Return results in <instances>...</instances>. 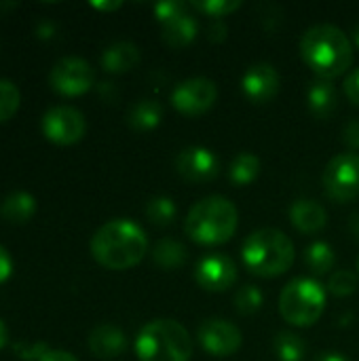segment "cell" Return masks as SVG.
<instances>
[{
	"instance_id": "6da1fadb",
	"label": "cell",
	"mask_w": 359,
	"mask_h": 361,
	"mask_svg": "<svg viewBox=\"0 0 359 361\" xmlns=\"http://www.w3.org/2000/svg\"><path fill=\"white\" fill-rule=\"evenodd\" d=\"M91 254L110 271H127L148 254V237L133 220L114 218L102 224L91 237Z\"/></svg>"
},
{
	"instance_id": "7a4b0ae2",
	"label": "cell",
	"mask_w": 359,
	"mask_h": 361,
	"mask_svg": "<svg viewBox=\"0 0 359 361\" xmlns=\"http://www.w3.org/2000/svg\"><path fill=\"white\" fill-rule=\"evenodd\" d=\"M300 57L317 74V78L332 80L351 68L353 42L341 27L320 23L303 34Z\"/></svg>"
},
{
	"instance_id": "3957f363",
	"label": "cell",
	"mask_w": 359,
	"mask_h": 361,
	"mask_svg": "<svg viewBox=\"0 0 359 361\" xmlns=\"http://www.w3.org/2000/svg\"><path fill=\"white\" fill-rule=\"evenodd\" d=\"M239 226V212L226 197L212 195L197 201L184 220L186 235L199 245H222L233 239Z\"/></svg>"
},
{
	"instance_id": "277c9868",
	"label": "cell",
	"mask_w": 359,
	"mask_h": 361,
	"mask_svg": "<svg viewBox=\"0 0 359 361\" xmlns=\"http://www.w3.org/2000/svg\"><path fill=\"white\" fill-rule=\"evenodd\" d=\"M294 243L279 228L254 231L245 239L241 250L245 269L264 279L279 277L286 271H290V267L294 264Z\"/></svg>"
},
{
	"instance_id": "5b68a950",
	"label": "cell",
	"mask_w": 359,
	"mask_h": 361,
	"mask_svg": "<svg viewBox=\"0 0 359 361\" xmlns=\"http://www.w3.org/2000/svg\"><path fill=\"white\" fill-rule=\"evenodd\" d=\"M135 355L140 361H190L193 341L176 319H152L135 338Z\"/></svg>"
},
{
	"instance_id": "8992f818",
	"label": "cell",
	"mask_w": 359,
	"mask_h": 361,
	"mask_svg": "<svg viewBox=\"0 0 359 361\" xmlns=\"http://www.w3.org/2000/svg\"><path fill=\"white\" fill-rule=\"evenodd\" d=\"M324 311H326V290L322 288L320 281L311 277L292 279L279 296L281 317L296 328H309L317 324Z\"/></svg>"
},
{
	"instance_id": "52a82bcc",
	"label": "cell",
	"mask_w": 359,
	"mask_h": 361,
	"mask_svg": "<svg viewBox=\"0 0 359 361\" xmlns=\"http://www.w3.org/2000/svg\"><path fill=\"white\" fill-rule=\"evenodd\" d=\"M324 190L334 203H351L359 197V154L341 152L324 169Z\"/></svg>"
},
{
	"instance_id": "ba28073f",
	"label": "cell",
	"mask_w": 359,
	"mask_h": 361,
	"mask_svg": "<svg viewBox=\"0 0 359 361\" xmlns=\"http://www.w3.org/2000/svg\"><path fill=\"white\" fill-rule=\"evenodd\" d=\"M218 99V87L212 78L195 76L178 82L171 91L174 108L184 116H201L214 108Z\"/></svg>"
},
{
	"instance_id": "9c48e42d",
	"label": "cell",
	"mask_w": 359,
	"mask_h": 361,
	"mask_svg": "<svg viewBox=\"0 0 359 361\" xmlns=\"http://www.w3.org/2000/svg\"><path fill=\"white\" fill-rule=\"evenodd\" d=\"M93 68L83 57H63L59 59L49 74L51 87L61 95H80L93 87Z\"/></svg>"
},
{
	"instance_id": "30bf717a",
	"label": "cell",
	"mask_w": 359,
	"mask_h": 361,
	"mask_svg": "<svg viewBox=\"0 0 359 361\" xmlns=\"http://www.w3.org/2000/svg\"><path fill=\"white\" fill-rule=\"evenodd\" d=\"M85 129H87V123H85L83 112L72 106H55L47 110L42 116V133L51 142L61 144V146H70L83 140Z\"/></svg>"
},
{
	"instance_id": "8fae6325",
	"label": "cell",
	"mask_w": 359,
	"mask_h": 361,
	"mask_svg": "<svg viewBox=\"0 0 359 361\" xmlns=\"http://www.w3.org/2000/svg\"><path fill=\"white\" fill-rule=\"evenodd\" d=\"M199 343L212 357H231L241 349V330L226 319H207L199 328Z\"/></svg>"
},
{
	"instance_id": "7c38bea8",
	"label": "cell",
	"mask_w": 359,
	"mask_h": 361,
	"mask_svg": "<svg viewBox=\"0 0 359 361\" xmlns=\"http://www.w3.org/2000/svg\"><path fill=\"white\" fill-rule=\"evenodd\" d=\"M195 279L207 292H226L237 283V264L226 254H207L199 260Z\"/></svg>"
},
{
	"instance_id": "4fadbf2b",
	"label": "cell",
	"mask_w": 359,
	"mask_h": 361,
	"mask_svg": "<svg viewBox=\"0 0 359 361\" xmlns=\"http://www.w3.org/2000/svg\"><path fill=\"white\" fill-rule=\"evenodd\" d=\"M176 169L184 180H188L193 184H203V182H212L214 178H218L220 161L209 148L188 146L178 152Z\"/></svg>"
},
{
	"instance_id": "5bb4252c",
	"label": "cell",
	"mask_w": 359,
	"mask_h": 361,
	"mask_svg": "<svg viewBox=\"0 0 359 361\" xmlns=\"http://www.w3.org/2000/svg\"><path fill=\"white\" fill-rule=\"evenodd\" d=\"M281 87V76L275 66L260 61L245 70L241 78V89L245 97L254 104H269L277 97Z\"/></svg>"
},
{
	"instance_id": "9a60e30c",
	"label": "cell",
	"mask_w": 359,
	"mask_h": 361,
	"mask_svg": "<svg viewBox=\"0 0 359 361\" xmlns=\"http://www.w3.org/2000/svg\"><path fill=\"white\" fill-rule=\"evenodd\" d=\"M188 8H190V4L184 2V6L180 11H176L174 15H169V17L159 21L161 23V32H163V40L169 47H174V49L188 47L197 38V34H199V23L188 13Z\"/></svg>"
},
{
	"instance_id": "2e32d148",
	"label": "cell",
	"mask_w": 359,
	"mask_h": 361,
	"mask_svg": "<svg viewBox=\"0 0 359 361\" xmlns=\"http://www.w3.org/2000/svg\"><path fill=\"white\" fill-rule=\"evenodd\" d=\"M89 349L99 360H114L127 349L125 332L112 324H102L89 334Z\"/></svg>"
},
{
	"instance_id": "e0dca14e",
	"label": "cell",
	"mask_w": 359,
	"mask_h": 361,
	"mask_svg": "<svg viewBox=\"0 0 359 361\" xmlns=\"http://www.w3.org/2000/svg\"><path fill=\"white\" fill-rule=\"evenodd\" d=\"M307 106L315 118H330L339 106V91L332 85V80L315 78L307 89Z\"/></svg>"
},
{
	"instance_id": "ac0fdd59",
	"label": "cell",
	"mask_w": 359,
	"mask_h": 361,
	"mask_svg": "<svg viewBox=\"0 0 359 361\" xmlns=\"http://www.w3.org/2000/svg\"><path fill=\"white\" fill-rule=\"evenodd\" d=\"M290 220L300 233L315 235L326 226L328 214L322 203H317L313 199H298L290 207Z\"/></svg>"
},
{
	"instance_id": "d6986e66",
	"label": "cell",
	"mask_w": 359,
	"mask_h": 361,
	"mask_svg": "<svg viewBox=\"0 0 359 361\" xmlns=\"http://www.w3.org/2000/svg\"><path fill=\"white\" fill-rule=\"evenodd\" d=\"M140 63V49L133 44V42H114L110 44L104 55H102V66L106 72H112V74H123V72H129L133 70L135 66Z\"/></svg>"
},
{
	"instance_id": "ffe728a7",
	"label": "cell",
	"mask_w": 359,
	"mask_h": 361,
	"mask_svg": "<svg viewBox=\"0 0 359 361\" xmlns=\"http://www.w3.org/2000/svg\"><path fill=\"white\" fill-rule=\"evenodd\" d=\"M161 118H163V108L157 99H140L131 106L127 114V123L135 131H150L159 127Z\"/></svg>"
},
{
	"instance_id": "44dd1931",
	"label": "cell",
	"mask_w": 359,
	"mask_h": 361,
	"mask_svg": "<svg viewBox=\"0 0 359 361\" xmlns=\"http://www.w3.org/2000/svg\"><path fill=\"white\" fill-rule=\"evenodd\" d=\"M186 258H188L186 247L176 239H161L152 247V262L163 271H176L184 267Z\"/></svg>"
},
{
	"instance_id": "7402d4cb",
	"label": "cell",
	"mask_w": 359,
	"mask_h": 361,
	"mask_svg": "<svg viewBox=\"0 0 359 361\" xmlns=\"http://www.w3.org/2000/svg\"><path fill=\"white\" fill-rule=\"evenodd\" d=\"M34 212H36V201H34V197L28 195V192H21V190L11 192V195L4 199V203H2V216H4L8 222H13V224H23V222H28V220L34 216Z\"/></svg>"
},
{
	"instance_id": "603a6c76",
	"label": "cell",
	"mask_w": 359,
	"mask_h": 361,
	"mask_svg": "<svg viewBox=\"0 0 359 361\" xmlns=\"http://www.w3.org/2000/svg\"><path fill=\"white\" fill-rule=\"evenodd\" d=\"M260 173V159L254 152H239L231 167H229V178L235 186H248L252 184Z\"/></svg>"
},
{
	"instance_id": "cb8c5ba5",
	"label": "cell",
	"mask_w": 359,
	"mask_h": 361,
	"mask_svg": "<svg viewBox=\"0 0 359 361\" xmlns=\"http://www.w3.org/2000/svg\"><path fill=\"white\" fill-rule=\"evenodd\" d=\"M334 250L324 241H315L305 250V264L313 275H328L334 269Z\"/></svg>"
},
{
	"instance_id": "d4e9b609",
	"label": "cell",
	"mask_w": 359,
	"mask_h": 361,
	"mask_svg": "<svg viewBox=\"0 0 359 361\" xmlns=\"http://www.w3.org/2000/svg\"><path fill=\"white\" fill-rule=\"evenodd\" d=\"M273 347H275V353L281 361H303L307 355L305 341L294 332H279Z\"/></svg>"
},
{
	"instance_id": "484cf974",
	"label": "cell",
	"mask_w": 359,
	"mask_h": 361,
	"mask_svg": "<svg viewBox=\"0 0 359 361\" xmlns=\"http://www.w3.org/2000/svg\"><path fill=\"white\" fill-rule=\"evenodd\" d=\"M146 216L157 226H169L176 218V203L167 197H154L146 205Z\"/></svg>"
},
{
	"instance_id": "4316f807",
	"label": "cell",
	"mask_w": 359,
	"mask_h": 361,
	"mask_svg": "<svg viewBox=\"0 0 359 361\" xmlns=\"http://www.w3.org/2000/svg\"><path fill=\"white\" fill-rule=\"evenodd\" d=\"M19 102H21V95H19L17 85L6 78H0V123L8 121L17 112Z\"/></svg>"
},
{
	"instance_id": "83f0119b",
	"label": "cell",
	"mask_w": 359,
	"mask_h": 361,
	"mask_svg": "<svg viewBox=\"0 0 359 361\" xmlns=\"http://www.w3.org/2000/svg\"><path fill=\"white\" fill-rule=\"evenodd\" d=\"M262 305H264V296L254 286H243L235 296V307L241 315H254L262 309Z\"/></svg>"
},
{
	"instance_id": "f1b7e54d",
	"label": "cell",
	"mask_w": 359,
	"mask_h": 361,
	"mask_svg": "<svg viewBox=\"0 0 359 361\" xmlns=\"http://www.w3.org/2000/svg\"><path fill=\"white\" fill-rule=\"evenodd\" d=\"M188 4H190V8H197L214 19L226 17L241 6L239 0H205V2H188Z\"/></svg>"
},
{
	"instance_id": "f546056e",
	"label": "cell",
	"mask_w": 359,
	"mask_h": 361,
	"mask_svg": "<svg viewBox=\"0 0 359 361\" xmlns=\"http://www.w3.org/2000/svg\"><path fill=\"white\" fill-rule=\"evenodd\" d=\"M358 288V277L351 271H336L328 279V292L334 296H349Z\"/></svg>"
},
{
	"instance_id": "4dcf8cb0",
	"label": "cell",
	"mask_w": 359,
	"mask_h": 361,
	"mask_svg": "<svg viewBox=\"0 0 359 361\" xmlns=\"http://www.w3.org/2000/svg\"><path fill=\"white\" fill-rule=\"evenodd\" d=\"M343 89H345V95L349 97V102L359 106V68L358 70H353V72L345 78Z\"/></svg>"
},
{
	"instance_id": "1f68e13d",
	"label": "cell",
	"mask_w": 359,
	"mask_h": 361,
	"mask_svg": "<svg viewBox=\"0 0 359 361\" xmlns=\"http://www.w3.org/2000/svg\"><path fill=\"white\" fill-rule=\"evenodd\" d=\"M343 140L351 150H359V118H353L343 129Z\"/></svg>"
},
{
	"instance_id": "d6a6232c",
	"label": "cell",
	"mask_w": 359,
	"mask_h": 361,
	"mask_svg": "<svg viewBox=\"0 0 359 361\" xmlns=\"http://www.w3.org/2000/svg\"><path fill=\"white\" fill-rule=\"evenodd\" d=\"M13 273V262H11V256L8 252L0 245V283H4Z\"/></svg>"
},
{
	"instance_id": "836d02e7",
	"label": "cell",
	"mask_w": 359,
	"mask_h": 361,
	"mask_svg": "<svg viewBox=\"0 0 359 361\" xmlns=\"http://www.w3.org/2000/svg\"><path fill=\"white\" fill-rule=\"evenodd\" d=\"M38 361H78L68 351H47Z\"/></svg>"
},
{
	"instance_id": "e575fe53",
	"label": "cell",
	"mask_w": 359,
	"mask_h": 361,
	"mask_svg": "<svg viewBox=\"0 0 359 361\" xmlns=\"http://www.w3.org/2000/svg\"><path fill=\"white\" fill-rule=\"evenodd\" d=\"M209 32H212V34H209V40H214V42L224 40V36H226V34H224V32H226V25H224V23H216V25L209 27Z\"/></svg>"
},
{
	"instance_id": "d590c367",
	"label": "cell",
	"mask_w": 359,
	"mask_h": 361,
	"mask_svg": "<svg viewBox=\"0 0 359 361\" xmlns=\"http://www.w3.org/2000/svg\"><path fill=\"white\" fill-rule=\"evenodd\" d=\"M315 361H349L343 353H336V351H328V353H320Z\"/></svg>"
},
{
	"instance_id": "8d00e7d4",
	"label": "cell",
	"mask_w": 359,
	"mask_h": 361,
	"mask_svg": "<svg viewBox=\"0 0 359 361\" xmlns=\"http://www.w3.org/2000/svg\"><path fill=\"white\" fill-rule=\"evenodd\" d=\"M95 8H102V11H114L121 6V2H93Z\"/></svg>"
},
{
	"instance_id": "74e56055",
	"label": "cell",
	"mask_w": 359,
	"mask_h": 361,
	"mask_svg": "<svg viewBox=\"0 0 359 361\" xmlns=\"http://www.w3.org/2000/svg\"><path fill=\"white\" fill-rule=\"evenodd\" d=\"M6 341H8V330H6V326H4V322L0 319V349L6 345Z\"/></svg>"
},
{
	"instance_id": "f35d334b",
	"label": "cell",
	"mask_w": 359,
	"mask_h": 361,
	"mask_svg": "<svg viewBox=\"0 0 359 361\" xmlns=\"http://www.w3.org/2000/svg\"><path fill=\"white\" fill-rule=\"evenodd\" d=\"M351 228H353V233L359 237V214L353 216V220H351Z\"/></svg>"
},
{
	"instance_id": "ab89813d",
	"label": "cell",
	"mask_w": 359,
	"mask_h": 361,
	"mask_svg": "<svg viewBox=\"0 0 359 361\" xmlns=\"http://www.w3.org/2000/svg\"><path fill=\"white\" fill-rule=\"evenodd\" d=\"M355 44H358V47H359V25H358V27H355Z\"/></svg>"
},
{
	"instance_id": "60d3db41",
	"label": "cell",
	"mask_w": 359,
	"mask_h": 361,
	"mask_svg": "<svg viewBox=\"0 0 359 361\" xmlns=\"http://www.w3.org/2000/svg\"><path fill=\"white\" fill-rule=\"evenodd\" d=\"M358 273H359V260H358Z\"/></svg>"
}]
</instances>
